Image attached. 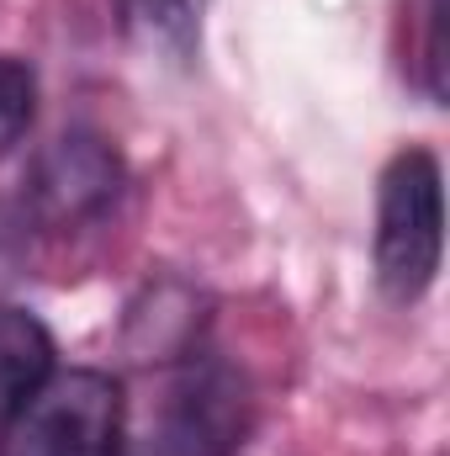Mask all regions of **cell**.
Segmentation results:
<instances>
[{
	"label": "cell",
	"mask_w": 450,
	"mask_h": 456,
	"mask_svg": "<svg viewBox=\"0 0 450 456\" xmlns=\"http://www.w3.org/2000/svg\"><path fill=\"white\" fill-rule=\"evenodd\" d=\"M0 456H122V387L107 371H48L5 414Z\"/></svg>",
	"instance_id": "1"
},
{
	"label": "cell",
	"mask_w": 450,
	"mask_h": 456,
	"mask_svg": "<svg viewBox=\"0 0 450 456\" xmlns=\"http://www.w3.org/2000/svg\"><path fill=\"white\" fill-rule=\"evenodd\" d=\"M446 244V208H440V165L424 149H408L382 175L376 208V276L382 292L414 303L430 292Z\"/></svg>",
	"instance_id": "2"
},
{
	"label": "cell",
	"mask_w": 450,
	"mask_h": 456,
	"mask_svg": "<svg viewBox=\"0 0 450 456\" xmlns=\"http://www.w3.org/2000/svg\"><path fill=\"white\" fill-rule=\"evenodd\" d=\"M117 154L96 138V133H64L32 175V202L48 224L69 228L96 218L117 197Z\"/></svg>",
	"instance_id": "3"
},
{
	"label": "cell",
	"mask_w": 450,
	"mask_h": 456,
	"mask_svg": "<svg viewBox=\"0 0 450 456\" xmlns=\"http://www.w3.org/2000/svg\"><path fill=\"white\" fill-rule=\"evenodd\" d=\"M202 11H207V0H117V21H122L127 43L143 48L149 59H170V64H186L197 53Z\"/></svg>",
	"instance_id": "4"
},
{
	"label": "cell",
	"mask_w": 450,
	"mask_h": 456,
	"mask_svg": "<svg viewBox=\"0 0 450 456\" xmlns=\"http://www.w3.org/2000/svg\"><path fill=\"white\" fill-rule=\"evenodd\" d=\"M48 335L32 314L21 308H0V419L53 371L48 366Z\"/></svg>",
	"instance_id": "5"
},
{
	"label": "cell",
	"mask_w": 450,
	"mask_h": 456,
	"mask_svg": "<svg viewBox=\"0 0 450 456\" xmlns=\"http://www.w3.org/2000/svg\"><path fill=\"white\" fill-rule=\"evenodd\" d=\"M32 102H37L32 69L0 53V154L27 133V122H32Z\"/></svg>",
	"instance_id": "6"
}]
</instances>
